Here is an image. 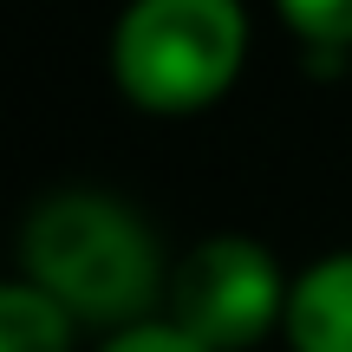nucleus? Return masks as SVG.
Listing matches in <instances>:
<instances>
[{"label":"nucleus","mask_w":352,"mask_h":352,"mask_svg":"<svg viewBox=\"0 0 352 352\" xmlns=\"http://www.w3.org/2000/svg\"><path fill=\"white\" fill-rule=\"evenodd\" d=\"M20 274L46 287L78 327H138L170 294V267L151 222L98 189H52L26 209Z\"/></svg>","instance_id":"nucleus-1"},{"label":"nucleus","mask_w":352,"mask_h":352,"mask_svg":"<svg viewBox=\"0 0 352 352\" xmlns=\"http://www.w3.org/2000/svg\"><path fill=\"white\" fill-rule=\"evenodd\" d=\"M248 59L241 0H131L111 26V78L138 111H209Z\"/></svg>","instance_id":"nucleus-2"},{"label":"nucleus","mask_w":352,"mask_h":352,"mask_svg":"<svg viewBox=\"0 0 352 352\" xmlns=\"http://www.w3.org/2000/svg\"><path fill=\"white\" fill-rule=\"evenodd\" d=\"M287 294L294 280L280 261L248 235H209L170 267L164 320L202 340L209 352H248L274 327H287Z\"/></svg>","instance_id":"nucleus-3"},{"label":"nucleus","mask_w":352,"mask_h":352,"mask_svg":"<svg viewBox=\"0 0 352 352\" xmlns=\"http://www.w3.org/2000/svg\"><path fill=\"white\" fill-rule=\"evenodd\" d=\"M280 333L294 352H352V254H327L294 274Z\"/></svg>","instance_id":"nucleus-4"},{"label":"nucleus","mask_w":352,"mask_h":352,"mask_svg":"<svg viewBox=\"0 0 352 352\" xmlns=\"http://www.w3.org/2000/svg\"><path fill=\"white\" fill-rule=\"evenodd\" d=\"M78 320L33 280H7L0 287V352H72Z\"/></svg>","instance_id":"nucleus-5"},{"label":"nucleus","mask_w":352,"mask_h":352,"mask_svg":"<svg viewBox=\"0 0 352 352\" xmlns=\"http://www.w3.org/2000/svg\"><path fill=\"white\" fill-rule=\"evenodd\" d=\"M274 13L307 46V65H340L352 52V0H274Z\"/></svg>","instance_id":"nucleus-6"},{"label":"nucleus","mask_w":352,"mask_h":352,"mask_svg":"<svg viewBox=\"0 0 352 352\" xmlns=\"http://www.w3.org/2000/svg\"><path fill=\"white\" fill-rule=\"evenodd\" d=\"M98 352H209V346L189 340L176 320H138V327H118Z\"/></svg>","instance_id":"nucleus-7"}]
</instances>
